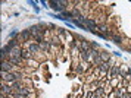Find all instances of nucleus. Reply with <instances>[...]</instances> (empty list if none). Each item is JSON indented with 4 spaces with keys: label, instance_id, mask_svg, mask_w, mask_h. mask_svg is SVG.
Wrapping results in <instances>:
<instances>
[{
    "label": "nucleus",
    "instance_id": "obj_1",
    "mask_svg": "<svg viewBox=\"0 0 131 98\" xmlns=\"http://www.w3.org/2000/svg\"><path fill=\"white\" fill-rule=\"evenodd\" d=\"M24 46L27 47V50H28V51L32 54V56H37V54L43 53L40 44H37V43H27V44H24Z\"/></svg>",
    "mask_w": 131,
    "mask_h": 98
},
{
    "label": "nucleus",
    "instance_id": "obj_13",
    "mask_svg": "<svg viewBox=\"0 0 131 98\" xmlns=\"http://www.w3.org/2000/svg\"><path fill=\"white\" fill-rule=\"evenodd\" d=\"M118 85V79H111V87H116Z\"/></svg>",
    "mask_w": 131,
    "mask_h": 98
},
{
    "label": "nucleus",
    "instance_id": "obj_6",
    "mask_svg": "<svg viewBox=\"0 0 131 98\" xmlns=\"http://www.w3.org/2000/svg\"><path fill=\"white\" fill-rule=\"evenodd\" d=\"M78 50H80V51H90V50H91V41L85 40V38H84V40H81Z\"/></svg>",
    "mask_w": 131,
    "mask_h": 98
},
{
    "label": "nucleus",
    "instance_id": "obj_12",
    "mask_svg": "<svg viewBox=\"0 0 131 98\" xmlns=\"http://www.w3.org/2000/svg\"><path fill=\"white\" fill-rule=\"evenodd\" d=\"M85 98H96L94 91H87V94H85Z\"/></svg>",
    "mask_w": 131,
    "mask_h": 98
},
{
    "label": "nucleus",
    "instance_id": "obj_5",
    "mask_svg": "<svg viewBox=\"0 0 131 98\" xmlns=\"http://www.w3.org/2000/svg\"><path fill=\"white\" fill-rule=\"evenodd\" d=\"M119 72H121V66H119V64H115V66L111 67V72H109L107 78H109V79H116L119 76Z\"/></svg>",
    "mask_w": 131,
    "mask_h": 98
},
{
    "label": "nucleus",
    "instance_id": "obj_10",
    "mask_svg": "<svg viewBox=\"0 0 131 98\" xmlns=\"http://www.w3.org/2000/svg\"><path fill=\"white\" fill-rule=\"evenodd\" d=\"M32 57H34V56H32L27 48H22V60H24V62H30V60H32Z\"/></svg>",
    "mask_w": 131,
    "mask_h": 98
},
{
    "label": "nucleus",
    "instance_id": "obj_9",
    "mask_svg": "<svg viewBox=\"0 0 131 98\" xmlns=\"http://www.w3.org/2000/svg\"><path fill=\"white\" fill-rule=\"evenodd\" d=\"M100 59H102L103 63L111 62V54H109V51H106V50H100Z\"/></svg>",
    "mask_w": 131,
    "mask_h": 98
},
{
    "label": "nucleus",
    "instance_id": "obj_3",
    "mask_svg": "<svg viewBox=\"0 0 131 98\" xmlns=\"http://www.w3.org/2000/svg\"><path fill=\"white\" fill-rule=\"evenodd\" d=\"M2 79H3V82L5 83H9V85H12V83H15L16 82V76H15V73H3L2 72Z\"/></svg>",
    "mask_w": 131,
    "mask_h": 98
},
{
    "label": "nucleus",
    "instance_id": "obj_4",
    "mask_svg": "<svg viewBox=\"0 0 131 98\" xmlns=\"http://www.w3.org/2000/svg\"><path fill=\"white\" fill-rule=\"evenodd\" d=\"M2 72L3 73H12V72H15V66L9 60H5V62H2Z\"/></svg>",
    "mask_w": 131,
    "mask_h": 98
},
{
    "label": "nucleus",
    "instance_id": "obj_2",
    "mask_svg": "<svg viewBox=\"0 0 131 98\" xmlns=\"http://www.w3.org/2000/svg\"><path fill=\"white\" fill-rule=\"evenodd\" d=\"M18 38L21 40V43H22V44H27V43H30V41L32 40V34H31L30 29L27 28V29H24V31H21V32H19Z\"/></svg>",
    "mask_w": 131,
    "mask_h": 98
},
{
    "label": "nucleus",
    "instance_id": "obj_7",
    "mask_svg": "<svg viewBox=\"0 0 131 98\" xmlns=\"http://www.w3.org/2000/svg\"><path fill=\"white\" fill-rule=\"evenodd\" d=\"M111 40H112L115 44H118V46H122V43H124V37H122V35H119L118 32H116V34H113L112 37H111Z\"/></svg>",
    "mask_w": 131,
    "mask_h": 98
},
{
    "label": "nucleus",
    "instance_id": "obj_14",
    "mask_svg": "<svg viewBox=\"0 0 131 98\" xmlns=\"http://www.w3.org/2000/svg\"><path fill=\"white\" fill-rule=\"evenodd\" d=\"M122 98H131V92H130V91H127V92H124Z\"/></svg>",
    "mask_w": 131,
    "mask_h": 98
},
{
    "label": "nucleus",
    "instance_id": "obj_8",
    "mask_svg": "<svg viewBox=\"0 0 131 98\" xmlns=\"http://www.w3.org/2000/svg\"><path fill=\"white\" fill-rule=\"evenodd\" d=\"M94 94H96V97L105 98L106 97V89H105V87H97L94 89Z\"/></svg>",
    "mask_w": 131,
    "mask_h": 98
},
{
    "label": "nucleus",
    "instance_id": "obj_11",
    "mask_svg": "<svg viewBox=\"0 0 131 98\" xmlns=\"http://www.w3.org/2000/svg\"><path fill=\"white\" fill-rule=\"evenodd\" d=\"M75 73H77V75H83L84 73V66L83 64H77V66H75Z\"/></svg>",
    "mask_w": 131,
    "mask_h": 98
}]
</instances>
